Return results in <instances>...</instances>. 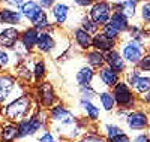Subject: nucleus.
<instances>
[{
    "label": "nucleus",
    "mask_w": 150,
    "mask_h": 142,
    "mask_svg": "<svg viewBox=\"0 0 150 142\" xmlns=\"http://www.w3.org/2000/svg\"><path fill=\"white\" fill-rule=\"evenodd\" d=\"M111 14H112V5L108 0H96V2L90 6V9L87 11V15H89L99 27H102V25L110 22Z\"/></svg>",
    "instance_id": "9d476101"
},
{
    "label": "nucleus",
    "mask_w": 150,
    "mask_h": 142,
    "mask_svg": "<svg viewBox=\"0 0 150 142\" xmlns=\"http://www.w3.org/2000/svg\"><path fill=\"white\" fill-rule=\"evenodd\" d=\"M20 64L14 51L2 49L0 48V72H14L15 67Z\"/></svg>",
    "instance_id": "4be33fe9"
},
{
    "label": "nucleus",
    "mask_w": 150,
    "mask_h": 142,
    "mask_svg": "<svg viewBox=\"0 0 150 142\" xmlns=\"http://www.w3.org/2000/svg\"><path fill=\"white\" fill-rule=\"evenodd\" d=\"M35 99L38 102V105H39L41 109L44 111H48L51 109L56 103L60 102V97L56 91V87L51 81H42L41 84L35 85Z\"/></svg>",
    "instance_id": "423d86ee"
},
{
    "label": "nucleus",
    "mask_w": 150,
    "mask_h": 142,
    "mask_svg": "<svg viewBox=\"0 0 150 142\" xmlns=\"http://www.w3.org/2000/svg\"><path fill=\"white\" fill-rule=\"evenodd\" d=\"M24 20L18 9L0 6V25L2 27H20L24 29Z\"/></svg>",
    "instance_id": "ddd939ff"
},
{
    "label": "nucleus",
    "mask_w": 150,
    "mask_h": 142,
    "mask_svg": "<svg viewBox=\"0 0 150 142\" xmlns=\"http://www.w3.org/2000/svg\"><path fill=\"white\" fill-rule=\"evenodd\" d=\"M108 2H112V0H108Z\"/></svg>",
    "instance_id": "49530a36"
},
{
    "label": "nucleus",
    "mask_w": 150,
    "mask_h": 142,
    "mask_svg": "<svg viewBox=\"0 0 150 142\" xmlns=\"http://www.w3.org/2000/svg\"><path fill=\"white\" fill-rule=\"evenodd\" d=\"M80 27L83 29V30H86L89 34H92V36H95V34H98L99 32H101V27L87 15V12L83 15V18H81V21H80Z\"/></svg>",
    "instance_id": "7c9ffc66"
},
{
    "label": "nucleus",
    "mask_w": 150,
    "mask_h": 142,
    "mask_svg": "<svg viewBox=\"0 0 150 142\" xmlns=\"http://www.w3.org/2000/svg\"><path fill=\"white\" fill-rule=\"evenodd\" d=\"M117 48L120 51L123 60L126 61L128 67H137V64L140 63V60L143 58V56L149 51L138 41L129 39V37H123V36H122L120 42L117 44Z\"/></svg>",
    "instance_id": "20e7f679"
},
{
    "label": "nucleus",
    "mask_w": 150,
    "mask_h": 142,
    "mask_svg": "<svg viewBox=\"0 0 150 142\" xmlns=\"http://www.w3.org/2000/svg\"><path fill=\"white\" fill-rule=\"evenodd\" d=\"M111 5H112V11H120L129 20H132L137 17L140 0H112Z\"/></svg>",
    "instance_id": "412c9836"
},
{
    "label": "nucleus",
    "mask_w": 150,
    "mask_h": 142,
    "mask_svg": "<svg viewBox=\"0 0 150 142\" xmlns=\"http://www.w3.org/2000/svg\"><path fill=\"white\" fill-rule=\"evenodd\" d=\"M78 99H84V100L96 102V100H98V91H96V88H95L93 85L78 88Z\"/></svg>",
    "instance_id": "473e14b6"
},
{
    "label": "nucleus",
    "mask_w": 150,
    "mask_h": 142,
    "mask_svg": "<svg viewBox=\"0 0 150 142\" xmlns=\"http://www.w3.org/2000/svg\"><path fill=\"white\" fill-rule=\"evenodd\" d=\"M149 33H150V30H149Z\"/></svg>",
    "instance_id": "de8ad7c7"
},
{
    "label": "nucleus",
    "mask_w": 150,
    "mask_h": 142,
    "mask_svg": "<svg viewBox=\"0 0 150 142\" xmlns=\"http://www.w3.org/2000/svg\"><path fill=\"white\" fill-rule=\"evenodd\" d=\"M111 93H112V96H114L117 108H123V109H128V111L135 109V106H137V97H138V96L134 93V90L123 79L119 81L114 87L111 88Z\"/></svg>",
    "instance_id": "0eeeda50"
},
{
    "label": "nucleus",
    "mask_w": 150,
    "mask_h": 142,
    "mask_svg": "<svg viewBox=\"0 0 150 142\" xmlns=\"http://www.w3.org/2000/svg\"><path fill=\"white\" fill-rule=\"evenodd\" d=\"M96 2V0H71V3L74 8H77V9H81L84 12H87L90 9V6Z\"/></svg>",
    "instance_id": "4c0bfd02"
},
{
    "label": "nucleus",
    "mask_w": 150,
    "mask_h": 142,
    "mask_svg": "<svg viewBox=\"0 0 150 142\" xmlns=\"http://www.w3.org/2000/svg\"><path fill=\"white\" fill-rule=\"evenodd\" d=\"M74 11H75V8L72 6V3H69V0H59L48 11V14H50V18H51V21L56 27L66 30L69 22H71V18L74 15Z\"/></svg>",
    "instance_id": "6e6552de"
},
{
    "label": "nucleus",
    "mask_w": 150,
    "mask_h": 142,
    "mask_svg": "<svg viewBox=\"0 0 150 142\" xmlns=\"http://www.w3.org/2000/svg\"><path fill=\"white\" fill-rule=\"evenodd\" d=\"M23 3L24 0H0V6H6L12 9H20Z\"/></svg>",
    "instance_id": "58836bf2"
},
{
    "label": "nucleus",
    "mask_w": 150,
    "mask_h": 142,
    "mask_svg": "<svg viewBox=\"0 0 150 142\" xmlns=\"http://www.w3.org/2000/svg\"><path fill=\"white\" fill-rule=\"evenodd\" d=\"M20 132L18 124L8 120H0V142H18Z\"/></svg>",
    "instance_id": "6ab92c4d"
},
{
    "label": "nucleus",
    "mask_w": 150,
    "mask_h": 142,
    "mask_svg": "<svg viewBox=\"0 0 150 142\" xmlns=\"http://www.w3.org/2000/svg\"><path fill=\"white\" fill-rule=\"evenodd\" d=\"M141 100H143V103H144V105L150 109V91L149 93H146L144 96H141Z\"/></svg>",
    "instance_id": "79ce46f5"
},
{
    "label": "nucleus",
    "mask_w": 150,
    "mask_h": 142,
    "mask_svg": "<svg viewBox=\"0 0 150 142\" xmlns=\"http://www.w3.org/2000/svg\"><path fill=\"white\" fill-rule=\"evenodd\" d=\"M132 90H134V93L138 97H141L146 93H149L150 91V73H141V76L138 78V81L135 82Z\"/></svg>",
    "instance_id": "c756f323"
},
{
    "label": "nucleus",
    "mask_w": 150,
    "mask_h": 142,
    "mask_svg": "<svg viewBox=\"0 0 150 142\" xmlns=\"http://www.w3.org/2000/svg\"><path fill=\"white\" fill-rule=\"evenodd\" d=\"M0 120H2V114H0Z\"/></svg>",
    "instance_id": "a18cd8bd"
},
{
    "label": "nucleus",
    "mask_w": 150,
    "mask_h": 142,
    "mask_svg": "<svg viewBox=\"0 0 150 142\" xmlns=\"http://www.w3.org/2000/svg\"><path fill=\"white\" fill-rule=\"evenodd\" d=\"M38 39H39V32L32 25H26L21 29V36H20V44L26 48L29 53L35 54V49L38 45Z\"/></svg>",
    "instance_id": "a211bd4d"
},
{
    "label": "nucleus",
    "mask_w": 150,
    "mask_h": 142,
    "mask_svg": "<svg viewBox=\"0 0 150 142\" xmlns=\"http://www.w3.org/2000/svg\"><path fill=\"white\" fill-rule=\"evenodd\" d=\"M83 57H84V61L89 64L92 69H95L96 72L105 66V54L99 53V51H96L93 48H90L89 51L83 53Z\"/></svg>",
    "instance_id": "5701e85b"
},
{
    "label": "nucleus",
    "mask_w": 150,
    "mask_h": 142,
    "mask_svg": "<svg viewBox=\"0 0 150 142\" xmlns=\"http://www.w3.org/2000/svg\"><path fill=\"white\" fill-rule=\"evenodd\" d=\"M95 78H96V70L92 69L84 60H83L81 64H78V66L74 69L72 81H74V84L77 85L78 88L92 85L93 81H95Z\"/></svg>",
    "instance_id": "f8f14e48"
},
{
    "label": "nucleus",
    "mask_w": 150,
    "mask_h": 142,
    "mask_svg": "<svg viewBox=\"0 0 150 142\" xmlns=\"http://www.w3.org/2000/svg\"><path fill=\"white\" fill-rule=\"evenodd\" d=\"M126 130L122 127V126H119V124H116V123H105V124H102V127H101V133L105 139H107V142L108 141H111L112 138H116V136H119V135H122V133H125Z\"/></svg>",
    "instance_id": "c85d7f7f"
},
{
    "label": "nucleus",
    "mask_w": 150,
    "mask_h": 142,
    "mask_svg": "<svg viewBox=\"0 0 150 142\" xmlns=\"http://www.w3.org/2000/svg\"><path fill=\"white\" fill-rule=\"evenodd\" d=\"M98 102H99V108L105 112H114L117 109L114 96H112L111 90H102V91L98 93Z\"/></svg>",
    "instance_id": "393cba45"
},
{
    "label": "nucleus",
    "mask_w": 150,
    "mask_h": 142,
    "mask_svg": "<svg viewBox=\"0 0 150 142\" xmlns=\"http://www.w3.org/2000/svg\"><path fill=\"white\" fill-rule=\"evenodd\" d=\"M101 33L102 34H105L108 39H111V41H114V42H120V39H122V33L114 27V25H112L111 22H108V24H105V25H102L101 27Z\"/></svg>",
    "instance_id": "2f4dec72"
},
{
    "label": "nucleus",
    "mask_w": 150,
    "mask_h": 142,
    "mask_svg": "<svg viewBox=\"0 0 150 142\" xmlns=\"http://www.w3.org/2000/svg\"><path fill=\"white\" fill-rule=\"evenodd\" d=\"M78 109L81 112V117L86 118L90 124H96L102 117V109L98 106L96 102L78 99Z\"/></svg>",
    "instance_id": "4468645a"
},
{
    "label": "nucleus",
    "mask_w": 150,
    "mask_h": 142,
    "mask_svg": "<svg viewBox=\"0 0 150 142\" xmlns=\"http://www.w3.org/2000/svg\"><path fill=\"white\" fill-rule=\"evenodd\" d=\"M72 46L71 34L66 33V30L53 25L51 29L45 32H39V39L35 49V54L48 56L54 60H59L68 54V51Z\"/></svg>",
    "instance_id": "f257e3e1"
},
{
    "label": "nucleus",
    "mask_w": 150,
    "mask_h": 142,
    "mask_svg": "<svg viewBox=\"0 0 150 142\" xmlns=\"http://www.w3.org/2000/svg\"><path fill=\"white\" fill-rule=\"evenodd\" d=\"M26 90L23 84L18 82L14 73L11 72H0V108L5 106L8 102L15 99L17 96L23 94Z\"/></svg>",
    "instance_id": "39448f33"
},
{
    "label": "nucleus",
    "mask_w": 150,
    "mask_h": 142,
    "mask_svg": "<svg viewBox=\"0 0 150 142\" xmlns=\"http://www.w3.org/2000/svg\"><path fill=\"white\" fill-rule=\"evenodd\" d=\"M92 48L96 49V51H99V53H104L105 54V53H108V51H111V49H116L117 48V42L108 39L105 34H102L101 32H99L98 34L93 36Z\"/></svg>",
    "instance_id": "b1692460"
},
{
    "label": "nucleus",
    "mask_w": 150,
    "mask_h": 142,
    "mask_svg": "<svg viewBox=\"0 0 150 142\" xmlns=\"http://www.w3.org/2000/svg\"><path fill=\"white\" fill-rule=\"evenodd\" d=\"M132 142H150V138H149L147 132L135 133V136L132 138Z\"/></svg>",
    "instance_id": "a19ab883"
},
{
    "label": "nucleus",
    "mask_w": 150,
    "mask_h": 142,
    "mask_svg": "<svg viewBox=\"0 0 150 142\" xmlns=\"http://www.w3.org/2000/svg\"><path fill=\"white\" fill-rule=\"evenodd\" d=\"M33 84L38 85L42 81L47 79V73H48V67L44 58H35L33 60Z\"/></svg>",
    "instance_id": "bb28decb"
},
{
    "label": "nucleus",
    "mask_w": 150,
    "mask_h": 142,
    "mask_svg": "<svg viewBox=\"0 0 150 142\" xmlns=\"http://www.w3.org/2000/svg\"><path fill=\"white\" fill-rule=\"evenodd\" d=\"M60 142H72V141H68V139H63V141H60Z\"/></svg>",
    "instance_id": "37998d69"
},
{
    "label": "nucleus",
    "mask_w": 150,
    "mask_h": 142,
    "mask_svg": "<svg viewBox=\"0 0 150 142\" xmlns=\"http://www.w3.org/2000/svg\"><path fill=\"white\" fill-rule=\"evenodd\" d=\"M147 135H149V138H150V127H149V130H147Z\"/></svg>",
    "instance_id": "c03bdc74"
},
{
    "label": "nucleus",
    "mask_w": 150,
    "mask_h": 142,
    "mask_svg": "<svg viewBox=\"0 0 150 142\" xmlns=\"http://www.w3.org/2000/svg\"><path fill=\"white\" fill-rule=\"evenodd\" d=\"M71 33V41H72V46L77 48L81 53H86L92 48V44H93V36L89 34L86 30H83L80 25L75 27L74 30L69 32Z\"/></svg>",
    "instance_id": "dca6fc26"
},
{
    "label": "nucleus",
    "mask_w": 150,
    "mask_h": 142,
    "mask_svg": "<svg viewBox=\"0 0 150 142\" xmlns=\"http://www.w3.org/2000/svg\"><path fill=\"white\" fill-rule=\"evenodd\" d=\"M36 2L42 6V9L50 11V9H51V8H53V6H54L57 2H59V0H36Z\"/></svg>",
    "instance_id": "ea45409f"
},
{
    "label": "nucleus",
    "mask_w": 150,
    "mask_h": 142,
    "mask_svg": "<svg viewBox=\"0 0 150 142\" xmlns=\"http://www.w3.org/2000/svg\"><path fill=\"white\" fill-rule=\"evenodd\" d=\"M105 66H108L110 69H112L114 72H117L120 76L125 75V73H126V70L129 69L128 64H126V61L123 60L119 48L111 49V51H108V53H105Z\"/></svg>",
    "instance_id": "f3484780"
},
{
    "label": "nucleus",
    "mask_w": 150,
    "mask_h": 142,
    "mask_svg": "<svg viewBox=\"0 0 150 142\" xmlns=\"http://www.w3.org/2000/svg\"><path fill=\"white\" fill-rule=\"evenodd\" d=\"M119 81H122V76L112 69H110L108 66H104L102 69H99L96 72V78H95L92 85L99 93V91H102V90H111Z\"/></svg>",
    "instance_id": "9b49d317"
},
{
    "label": "nucleus",
    "mask_w": 150,
    "mask_h": 142,
    "mask_svg": "<svg viewBox=\"0 0 150 142\" xmlns=\"http://www.w3.org/2000/svg\"><path fill=\"white\" fill-rule=\"evenodd\" d=\"M36 109H39V105H38L35 96L32 93L24 91L23 94L17 96L15 99L8 102L5 106L0 108V114H2L3 120H8L12 123H20L21 120L32 115Z\"/></svg>",
    "instance_id": "f03ea898"
},
{
    "label": "nucleus",
    "mask_w": 150,
    "mask_h": 142,
    "mask_svg": "<svg viewBox=\"0 0 150 142\" xmlns=\"http://www.w3.org/2000/svg\"><path fill=\"white\" fill-rule=\"evenodd\" d=\"M21 29L20 27H0V48L2 49H15L20 44Z\"/></svg>",
    "instance_id": "2eb2a0df"
},
{
    "label": "nucleus",
    "mask_w": 150,
    "mask_h": 142,
    "mask_svg": "<svg viewBox=\"0 0 150 142\" xmlns=\"http://www.w3.org/2000/svg\"><path fill=\"white\" fill-rule=\"evenodd\" d=\"M137 69H138L141 73H150V49L143 56L140 63L137 64Z\"/></svg>",
    "instance_id": "e433bc0d"
},
{
    "label": "nucleus",
    "mask_w": 150,
    "mask_h": 142,
    "mask_svg": "<svg viewBox=\"0 0 150 142\" xmlns=\"http://www.w3.org/2000/svg\"><path fill=\"white\" fill-rule=\"evenodd\" d=\"M123 76H125L123 81H125V82H126V84L132 88V87L135 85V82L138 81V78L141 76V72H140L138 69H137V67H129V69L126 70V73H125Z\"/></svg>",
    "instance_id": "72a5a7b5"
},
{
    "label": "nucleus",
    "mask_w": 150,
    "mask_h": 142,
    "mask_svg": "<svg viewBox=\"0 0 150 142\" xmlns=\"http://www.w3.org/2000/svg\"><path fill=\"white\" fill-rule=\"evenodd\" d=\"M125 124H126V129L129 132L134 133L147 132L150 127V111L143 108H135L129 111L126 118H125Z\"/></svg>",
    "instance_id": "1a4fd4ad"
},
{
    "label": "nucleus",
    "mask_w": 150,
    "mask_h": 142,
    "mask_svg": "<svg viewBox=\"0 0 150 142\" xmlns=\"http://www.w3.org/2000/svg\"><path fill=\"white\" fill-rule=\"evenodd\" d=\"M36 142H60V139L51 129H47L36 136Z\"/></svg>",
    "instance_id": "f704fd0d"
},
{
    "label": "nucleus",
    "mask_w": 150,
    "mask_h": 142,
    "mask_svg": "<svg viewBox=\"0 0 150 142\" xmlns=\"http://www.w3.org/2000/svg\"><path fill=\"white\" fill-rule=\"evenodd\" d=\"M137 17L144 29L150 30V0H140Z\"/></svg>",
    "instance_id": "cd10ccee"
},
{
    "label": "nucleus",
    "mask_w": 150,
    "mask_h": 142,
    "mask_svg": "<svg viewBox=\"0 0 150 142\" xmlns=\"http://www.w3.org/2000/svg\"><path fill=\"white\" fill-rule=\"evenodd\" d=\"M18 11L21 12L23 18L30 24L32 21H35L38 17H39L45 9H42V6L38 3L36 0H24V3L21 5V8Z\"/></svg>",
    "instance_id": "aec40b11"
},
{
    "label": "nucleus",
    "mask_w": 150,
    "mask_h": 142,
    "mask_svg": "<svg viewBox=\"0 0 150 142\" xmlns=\"http://www.w3.org/2000/svg\"><path fill=\"white\" fill-rule=\"evenodd\" d=\"M18 124V132H20V141H24L27 138H36L41 132L50 129V118H48V111L44 109H36L32 115L27 118L21 120Z\"/></svg>",
    "instance_id": "7ed1b4c3"
},
{
    "label": "nucleus",
    "mask_w": 150,
    "mask_h": 142,
    "mask_svg": "<svg viewBox=\"0 0 150 142\" xmlns=\"http://www.w3.org/2000/svg\"><path fill=\"white\" fill-rule=\"evenodd\" d=\"M75 142H107V139L99 132H87L84 136H81Z\"/></svg>",
    "instance_id": "c9c22d12"
},
{
    "label": "nucleus",
    "mask_w": 150,
    "mask_h": 142,
    "mask_svg": "<svg viewBox=\"0 0 150 142\" xmlns=\"http://www.w3.org/2000/svg\"><path fill=\"white\" fill-rule=\"evenodd\" d=\"M110 22L114 25V27H116L122 34H125V33L129 30V27H131V20L125 15L123 12H120V11H112Z\"/></svg>",
    "instance_id": "a878e982"
}]
</instances>
